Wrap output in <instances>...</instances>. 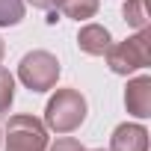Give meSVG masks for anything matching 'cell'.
<instances>
[{"label": "cell", "instance_id": "cell-1", "mask_svg": "<svg viewBox=\"0 0 151 151\" xmlns=\"http://www.w3.org/2000/svg\"><path fill=\"white\" fill-rule=\"evenodd\" d=\"M12 101V77L6 71H0V107H6Z\"/></svg>", "mask_w": 151, "mask_h": 151}]
</instances>
